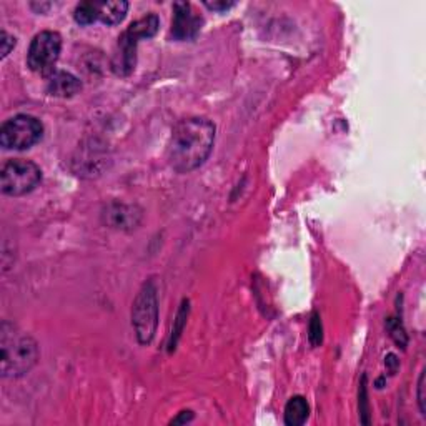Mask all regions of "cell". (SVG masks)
Instances as JSON below:
<instances>
[{
  "instance_id": "obj_11",
  "label": "cell",
  "mask_w": 426,
  "mask_h": 426,
  "mask_svg": "<svg viewBox=\"0 0 426 426\" xmlns=\"http://www.w3.org/2000/svg\"><path fill=\"white\" fill-rule=\"evenodd\" d=\"M310 415V406L303 396H293L285 406V425L300 426Z\"/></svg>"
},
{
  "instance_id": "obj_17",
  "label": "cell",
  "mask_w": 426,
  "mask_h": 426,
  "mask_svg": "<svg viewBox=\"0 0 426 426\" xmlns=\"http://www.w3.org/2000/svg\"><path fill=\"white\" fill-rule=\"evenodd\" d=\"M365 376L363 382H361V389H360V413L363 415V423H370L368 420V400H366V388H365Z\"/></svg>"
},
{
  "instance_id": "obj_3",
  "label": "cell",
  "mask_w": 426,
  "mask_h": 426,
  "mask_svg": "<svg viewBox=\"0 0 426 426\" xmlns=\"http://www.w3.org/2000/svg\"><path fill=\"white\" fill-rule=\"evenodd\" d=\"M158 25H160V20H158L155 13H148V15L130 24L129 29L120 35L119 42H117L115 53H113L112 58L113 74L119 77L132 74L135 63H137L138 42L143 39L153 37L157 34Z\"/></svg>"
},
{
  "instance_id": "obj_1",
  "label": "cell",
  "mask_w": 426,
  "mask_h": 426,
  "mask_svg": "<svg viewBox=\"0 0 426 426\" xmlns=\"http://www.w3.org/2000/svg\"><path fill=\"white\" fill-rule=\"evenodd\" d=\"M215 125L203 117L180 120L172 130L167 147L170 167L179 174H188L203 165L215 143Z\"/></svg>"
},
{
  "instance_id": "obj_7",
  "label": "cell",
  "mask_w": 426,
  "mask_h": 426,
  "mask_svg": "<svg viewBox=\"0 0 426 426\" xmlns=\"http://www.w3.org/2000/svg\"><path fill=\"white\" fill-rule=\"evenodd\" d=\"M62 51V37L57 32L45 30L32 39L29 53H27V65L32 72L40 75H51Z\"/></svg>"
},
{
  "instance_id": "obj_18",
  "label": "cell",
  "mask_w": 426,
  "mask_h": 426,
  "mask_svg": "<svg viewBox=\"0 0 426 426\" xmlns=\"http://www.w3.org/2000/svg\"><path fill=\"white\" fill-rule=\"evenodd\" d=\"M203 6H205L207 8H210V11H213V12H225V11H228V8H232L235 4L233 2H205L203 4Z\"/></svg>"
},
{
  "instance_id": "obj_14",
  "label": "cell",
  "mask_w": 426,
  "mask_h": 426,
  "mask_svg": "<svg viewBox=\"0 0 426 426\" xmlns=\"http://www.w3.org/2000/svg\"><path fill=\"white\" fill-rule=\"evenodd\" d=\"M187 314H188V306H187V310H185V303H183V308L179 311V316H176V328L174 330V332H172L170 348H175L176 340H179L180 332H182V328H183V325H185V320H187Z\"/></svg>"
},
{
  "instance_id": "obj_20",
  "label": "cell",
  "mask_w": 426,
  "mask_h": 426,
  "mask_svg": "<svg viewBox=\"0 0 426 426\" xmlns=\"http://www.w3.org/2000/svg\"><path fill=\"white\" fill-rule=\"evenodd\" d=\"M387 365L389 366V370H392V371H395V370H396V365H398V361H396V356H395V355H388Z\"/></svg>"
},
{
  "instance_id": "obj_6",
  "label": "cell",
  "mask_w": 426,
  "mask_h": 426,
  "mask_svg": "<svg viewBox=\"0 0 426 426\" xmlns=\"http://www.w3.org/2000/svg\"><path fill=\"white\" fill-rule=\"evenodd\" d=\"M44 125L32 115H15L8 119L0 129V145L6 150H25L40 142Z\"/></svg>"
},
{
  "instance_id": "obj_4",
  "label": "cell",
  "mask_w": 426,
  "mask_h": 426,
  "mask_svg": "<svg viewBox=\"0 0 426 426\" xmlns=\"http://www.w3.org/2000/svg\"><path fill=\"white\" fill-rule=\"evenodd\" d=\"M132 325L140 345L152 343L158 325V298L157 287L152 280L143 283L134 302Z\"/></svg>"
},
{
  "instance_id": "obj_2",
  "label": "cell",
  "mask_w": 426,
  "mask_h": 426,
  "mask_svg": "<svg viewBox=\"0 0 426 426\" xmlns=\"http://www.w3.org/2000/svg\"><path fill=\"white\" fill-rule=\"evenodd\" d=\"M39 360V345L30 335L4 321L0 326V371L4 378H19L34 368Z\"/></svg>"
},
{
  "instance_id": "obj_5",
  "label": "cell",
  "mask_w": 426,
  "mask_h": 426,
  "mask_svg": "<svg viewBox=\"0 0 426 426\" xmlns=\"http://www.w3.org/2000/svg\"><path fill=\"white\" fill-rule=\"evenodd\" d=\"M42 180V170L30 160L13 158L2 167L0 172V188L11 197H22L30 193Z\"/></svg>"
},
{
  "instance_id": "obj_10",
  "label": "cell",
  "mask_w": 426,
  "mask_h": 426,
  "mask_svg": "<svg viewBox=\"0 0 426 426\" xmlns=\"http://www.w3.org/2000/svg\"><path fill=\"white\" fill-rule=\"evenodd\" d=\"M129 11V2H97L98 20L105 25H117L125 19Z\"/></svg>"
},
{
  "instance_id": "obj_19",
  "label": "cell",
  "mask_w": 426,
  "mask_h": 426,
  "mask_svg": "<svg viewBox=\"0 0 426 426\" xmlns=\"http://www.w3.org/2000/svg\"><path fill=\"white\" fill-rule=\"evenodd\" d=\"M192 418H193V413H192V411H182V413H180V416H179V418L172 420V425H179V423H188V421H192Z\"/></svg>"
},
{
  "instance_id": "obj_13",
  "label": "cell",
  "mask_w": 426,
  "mask_h": 426,
  "mask_svg": "<svg viewBox=\"0 0 426 426\" xmlns=\"http://www.w3.org/2000/svg\"><path fill=\"white\" fill-rule=\"evenodd\" d=\"M308 338H310V343L314 347H318L321 343V321L320 316L314 314L310 321V335H308Z\"/></svg>"
},
{
  "instance_id": "obj_15",
  "label": "cell",
  "mask_w": 426,
  "mask_h": 426,
  "mask_svg": "<svg viewBox=\"0 0 426 426\" xmlns=\"http://www.w3.org/2000/svg\"><path fill=\"white\" fill-rule=\"evenodd\" d=\"M13 47H15V37L7 34L6 30H2V34H0V53H2V56L0 57L6 58Z\"/></svg>"
},
{
  "instance_id": "obj_12",
  "label": "cell",
  "mask_w": 426,
  "mask_h": 426,
  "mask_svg": "<svg viewBox=\"0 0 426 426\" xmlns=\"http://www.w3.org/2000/svg\"><path fill=\"white\" fill-rule=\"evenodd\" d=\"M74 19L80 25H90L98 20L97 13V2H82L75 7Z\"/></svg>"
},
{
  "instance_id": "obj_16",
  "label": "cell",
  "mask_w": 426,
  "mask_h": 426,
  "mask_svg": "<svg viewBox=\"0 0 426 426\" xmlns=\"http://www.w3.org/2000/svg\"><path fill=\"white\" fill-rule=\"evenodd\" d=\"M418 405L421 415L426 418V370L421 371L420 382H418Z\"/></svg>"
},
{
  "instance_id": "obj_8",
  "label": "cell",
  "mask_w": 426,
  "mask_h": 426,
  "mask_svg": "<svg viewBox=\"0 0 426 426\" xmlns=\"http://www.w3.org/2000/svg\"><path fill=\"white\" fill-rule=\"evenodd\" d=\"M202 17L192 11L187 2H176L174 6V20H172V35L176 40H192L202 29Z\"/></svg>"
},
{
  "instance_id": "obj_9",
  "label": "cell",
  "mask_w": 426,
  "mask_h": 426,
  "mask_svg": "<svg viewBox=\"0 0 426 426\" xmlns=\"http://www.w3.org/2000/svg\"><path fill=\"white\" fill-rule=\"evenodd\" d=\"M82 84L74 74L65 70H53L47 75V92L53 97L70 98L80 92Z\"/></svg>"
}]
</instances>
